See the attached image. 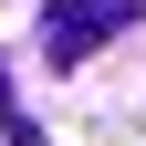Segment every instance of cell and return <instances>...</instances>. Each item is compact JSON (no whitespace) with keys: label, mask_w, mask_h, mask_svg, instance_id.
Returning a JSON list of instances; mask_svg holds the SVG:
<instances>
[{"label":"cell","mask_w":146,"mask_h":146,"mask_svg":"<svg viewBox=\"0 0 146 146\" xmlns=\"http://www.w3.org/2000/svg\"><path fill=\"white\" fill-rule=\"evenodd\" d=\"M125 11H136V0H52L42 11V52L52 63H84V52H104L125 31Z\"/></svg>","instance_id":"1"},{"label":"cell","mask_w":146,"mask_h":146,"mask_svg":"<svg viewBox=\"0 0 146 146\" xmlns=\"http://www.w3.org/2000/svg\"><path fill=\"white\" fill-rule=\"evenodd\" d=\"M0 104H11V63H0Z\"/></svg>","instance_id":"2"}]
</instances>
